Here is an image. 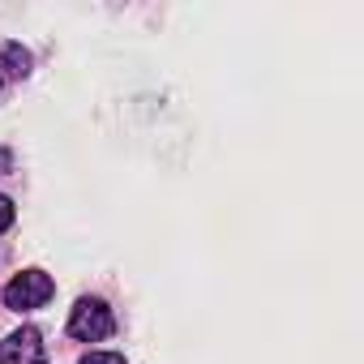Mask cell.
Returning <instances> with one entry per match:
<instances>
[{
  "instance_id": "2",
  "label": "cell",
  "mask_w": 364,
  "mask_h": 364,
  "mask_svg": "<svg viewBox=\"0 0 364 364\" xmlns=\"http://www.w3.org/2000/svg\"><path fill=\"white\" fill-rule=\"evenodd\" d=\"M112 309L103 304V300H77L73 304V313H69V334L77 338V343H99V338H107L112 334Z\"/></svg>"
},
{
  "instance_id": "4",
  "label": "cell",
  "mask_w": 364,
  "mask_h": 364,
  "mask_svg": "<svg viewBox=\"0 0 364 364\" xmlns=\"http://www.w3.org/2000/svg\"><path fill=\"white\" fill-rule=\"evenodd\" d=\"M0 60H5V73H14V77H26V73H31V52H26L22 43H5Z\"/></svg>"
},
{
  "instance_id": "1",
  "label": "cell",
  "mask_w": 364,
  "mask_h": 364,
  "mask_svg": "<svg viewBox=\"0 0 364 364\" xmlns=\"http://www.w3.org/2000/svg\"><path fill=\"white\" fill-rule=\"evenodd\" d=\"M52 296H56V283H52V274H43V270H22V274H14V283L5 287V304H9L14 313L43 309Z\"/></svg>"
},
{
  "instance_id": "6",
  "label": "cell",
  "mask_w": 364,
  "mask_h": 364,
  "mask_svg": "<svg viewBox=\"0 0 364 364\" xmlns=\"http://www.w3.org/2000/svg\"><path fill=\"white\" fill-rule=\"evenodd\" d=\"M9 228H14V202L0 193V232H9Z\"/></svg>"
},
{
  "instance_id": "7",
  "label": "cell",
  "mask_w": 364,
  "mask_h": 364,
  "mask_svg": "<svg viewBox=\"0 0 364 364\" xmlns=\"http://www.w3.org/2000/svg\"><path fill=\"white\" fill-rule=\"evenodd\" d=\"M5 171H14V154H9L5 146H0V176H5Z\"/></svg>"
},
{
  "instance_id": "5",
  "label": "cell",
  "mask_w": 364,
  "mask_h": 364,
  "mask_svg": "<svg viewBox=\"0 0 364 364\" xmlns=\"http://www.w3.org/2000/svg\"><path fill=\"white\" fill-rule=\"evenodd\" d=\"M82 364H124V355L120 351H90Z\"/></svg>"
},
{
  "instance_id": "3",
  "label": "cell",
  "mask_w": 364,
  "mask_h": 364,
  "mask_svg": "<svg viewBox=\"0 0 364 364\" xmlns=\"http://www.w3.org/2000/svg\"><path fill=\"white\" fill-rule=\"evenodd\" d=\"M0 364H48L43 334L35 326H22L9 338H0Z\"/></svg>"
}]
</instances>
